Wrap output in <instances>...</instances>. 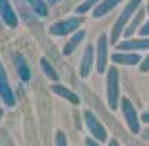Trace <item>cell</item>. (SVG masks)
Wrapping results in <instances>:
<instances>
[{
    "mask_svg": "<svg viewBox=\"0 0 149 146\" xmlns=\"http://www.w3.org/2000/svg\"><path fill=\"white\" fill-rule=\"evenodd\" d=\"M142 0H130L127 3V6L123 8L121 14L118 16V18L116 20V23L111 28V44H117V41L120 40V37L124 34L125 27L128 25V23L132 20L134 14L138 11V8L141 6Z\"/></svg>",
    "mask_w": 149,
    "mask_h": 146,
    "instance_id": "obj_1",
    "label": "cell"
},
{
    "mask_svg": "<svg viewBox=\"0 0 149 146\" xmlns=\"http://www.w3.org/2000/svg\"><path fill=\"white\" fill-rule=\"evenodd\" d=\"M107 87H106V94H107L108 107L116 111L118 108V101H120V72L116 66H110L107 72Z\"/></svg>",
    "mask_w": 149,
    "mask_h": 146,
    "instance_id": "obj_2",
    "label": "cell"
},
{
    "mask_svg": "<svg viewBox=\"0 0 149 146\" xmlns=\"http://www.w3.org/2000/svg\"><path fill=\"white\" fill-rule=\"evenodd\" d=\"M83 24V18L77 16H72L65 20H59L49 27V34L55 37H65L68 34L76 33L77 28Z\"/></svg>",
    "mask_w": 149,
    "mask_h": 146,
    "instance_id": "obj_3",
    "label": "cell"
},
{
    "mask_svg": "<svg viewBox=\"0 0 149 146\" xmlns=\"http://www.w3.org/2000/svg\"><path fill=\"white\" fill-rule=\"evenodd\" d=\"M84 124L87 127V129L90 132V135L99 142H106L107 140V129L103 127V124L99 121V118L91 113L90 110H84L83 113Z\"/></svg>",
    "mask_w": 149,
    "mask_h": 146,
    "instance_id": "obj_4",
    "label": "cell"
},
{
    "mask_svg": "<svg viewBox=\"0 0 149 146\" xmlns=\"http://www.w3.org/2000/svg\"><path fill=\"white\" fill-rule=\"evenodd\" d=\"M120 106H121V111H123L124 120L127 122L130 131L132 133H139L141 125H139V118H138V114H136V110H135L134 104L127 97H123Z\"/></svg>",
    "mask_w": 149,
    "mask_h": 146,
    "instance_id": "obj_5",
    "label": "cell"
},
{
    "mask_svg": "<svg viewBox=\"0 0 149 146\" xmlns=\"http://www.w3.org/2000/svg\"><path fill=\"white\" fill-rule=\"evenodd\" d=\"M0 98H1V101L7 107H10V108H13L17 103L14 91H13L11 86H10V81H8L6 67L3 66L1 62H0Z\"/></svg>",
    "mask_w": 149,
    "mask_h": 146,
    "instance_id": "obj_6",
    "label": "cell"
},
{
    "mask_svg": "<svg viewBox=\"0 0 149 146\" xmlns=\"http://www.w3.org/2000/svg\"><path fill=\"white\" fill-rule=\"evenodd\" d=\"M96 49H97L96 51V67H97V72L101 74L107 69V59H108V38L106 33L100 34Z\"/></svg>",
    "mask_w": 149,
    "mask_h": 146,
    "instance_id": "obj_7",
    "label": "cell"
},
{
    "mask_svg": "<svg viewBox=\"0 0 149 146\" xmlns=\"http://www.w3.org/2000/svg\"><path fill=\"white\" fill-rule=\"evenodd\" d=\"M0 17L3 23L10 28H16L18 25V17L8 0H0Z\"/></svg>",
    "mask_w": 149,
    "mask_h": 146,
    "instance_id": "obj_8",
    "label": "cell"
},
{
    "mask_svg": "<svg viewBox=\"0 0 149 146\" xmlns=\"http://www.w3.org/2000/svg\"><path fill=\"white\" fill-rule=\"evenodd\" d=\"M116 47L118 51H145L149 49V38H127Z\"/></svg>",
    "mask_w": 149,
    "mask_h": 146,
    "instance_id": "obj_9",
    "label": "cell"
},
{
    "mask_svg": "<svg viewBox=\"0 0 149 146\" xmlns=\"http://www.w3.org/2000/svg\"><path fill=\"white\" fill-rule=\"evenodd\" d=\"M93 59H94V48L93 45L89 44L84 52L82 55V62H80V67H79V74L82 79H86L91 72V67H93Z\"/></svg>",
    "mask_w": 149,
    "mask_h": 146,
    "instance_id": "obj_10",
    "label": "cell"
},
{
    "mask_svg": "<svg viewBox=\"0 0 149 146\" xmlns=\"http://www.w3.org/2000/svg\"><path fill=\"white\" fill-rule=\"evenodd\" d=\"M111 60L117 65L136 66L138 63H141V55L132 52H117L111 55Z\"/></svg>",
    "mask_w": 149,
    "mask_h": 146,
    "instance_id": "obj_11",
    "label": "cell"
},
{
    "mask_svg": "<svg viewBox=\"0 0 149 146\" xmlns=\"http://www.w3.org/2000/svg\"><path fill=\"white\" fill-rule=\"evenodd\" d=\"M13 58H14V66H16V70L20 79L23 81H30L31 80V70H30V66L27 63L24 55L20 52H16Z\"/></svg>",
    "mask_w": 149,
    "mask_h": 146,
    "instance_id": "obj_12",
    "label": "cell"
},
{
    "mask_svg": "<svg viewBox=\"0 0 149 146\" xmlns=\"http://www.w3.org/2000/svg\"><path fill=\"white\" fill-rule=\"evenodd\" d=\"M121 1H124V0H101L93 10V17L94 18H101L103 16L108 14L111 10H114Z\"/></svg>",
    "mask_w": 149,
    "mask_h": 146,
    "instance_id": "obj_13",
    "label": "cell"
},
{
    "mask_svg": "<svg viewBox=\"0 0 149 146\" xmlns=\"http://www.w3.org/2000/svg\"><path fill=\"white\" fill-rule=\"evenodd\" d=\"M51 90H52L56 96L65 98L66 101L72 103V104H79V103H80V98L77 97L72 90H69L68 87L62 86V84H52V86H51Z\"/></svg>",
    "mask_w": 149,
    "mask_h": 146,
    "instance_id": "obj_14",
    "label": "cell"
},
{
    "mask_svg": "<svg viewBox=\"0 0 149 146\" xmlns=\"http://www.w3.org/2000/svg\"><path fill=\"white\" fill-rule=\"evenodd\" d=\"M143 16H145V10H143V8H138L136 14H134L132 20H131V21L128 23V25L125 27V30H124V37L125 38H130L131 35L135 34V31L139 28L142 20H143Z\"/></svg>",
    "mask_w": 149,
    "mask_h": 146,
    "instance_id": "obj_15",
    "label": "cell"
},
{
    "mask_svg": "<svg viewBox=\"0 0 149 146\" xmlns=\"http://www.w3.org/2000/svg\"><path fill=\"white\" fill-rule=\"evenodd\" d=\"M84 37H86V31H84V30L76 31V33L70 37V40L66 42V45L63 47V55H66V56L68 55H70L74 49L80 45V42L84 40Z\"/></svg>",
    "mask_w": 149,
    "mask_h": 146,
    "instance_id": "obj_16",
    "label": "cell"
},
{
    "mask_svg": "<svg viewBox=\"0 0 149 146\" xmlns=\"http://www.w3.org/2000/svg\"><path fill=\"white\" fill-rule=\"evenodd\" d=\"M27 3L35 14H38L40 17L48 16V7L44 0H27Z\"/></svg>",
    "mask_w": 149,
    "mask_h": 146,
    "instance_id": "obj_17",
    "label": "cell"
},
{
    "mask_svg": "<svg viewBox=\"0 0 149 146\" xmlns=\"http://www.w3.org/2000/svg\"><path fill=\"white\" fill-rule=\"evenodd\" d=\"M41 67H42V72L45 73V76L52 81H58L59 80V76L56 70L54 69V66L51 65V62H48L47 58H41Z\"/></svg>",
    "mask_w": 149,
    "mask_h": 146,
    "instance_id": "obj_18",
    "label": "cell"
},
{
    "mask_svg": "<svg viewBox=\"0 0 149 146\" xmlns=\"http://www.w3.org/2000/svg\"><path fill=\"white\" fill-rule=\"evenodd\" d=\"M101 0H84L83 3H80L77 7H76V13L77 14H84V13H87V11H90L91 8H94L97 4H99Z\"/></svg>",
    "mask_w": 149,
    "mask_h": 146,
    "instance_id": "obj_19",
    "label": "cell"
},
{
    "mask_svg": "<svg viewBox=\"0 0 149 146\" xmlns=\"http://www.w3.org/2000/svg\"><path fill=\"white\" fill-rule=\"evenodd\" d=\"M55 146H68V138L63 131H56V135H55Z\"/></svg>",
    "mask_w": 149,
    "mask_h": 146,
    "instance_id": "obj_20",
    "label": "cell"
},
{
    "mask_svg": "<svg viewBox=\"0 0 149 146\" xmlns=\"http://www.w3.org/2000/svg\"><path fill=\"white\" fill-rule=\"evenodd\" d=\"M139 70H141L142 73L149 72V54L145 56V59L141 62V65H139Z\"/></svg>",
    "mask_w": 149,
    "mask_h": 146,
    "instance_id": "obj_21",
    "label": "cell"
},
{
    "mask_svg": "<svg viewBox=\"0 0 149 146\" xmlns=\"http://www.w3.org/2000/svg\"><path fill=\"white\" fill-rule=\"evenodd\" d=\"M139 35H143V37L149 35V21L148 23H145V24L141 27V30H139Z\"/></svg>",
    "mask_w": 149,
    "mask_h": 146,
    "instance_id": "obj_22",
    "label": "cell"
},
{
    "mask_svg": "<svg viewBox=\"0 0 149 146\" xmlns=\"http://www.w3.org/2000/svg\"><path fill=\"white\" fill-rule=\"evenodd\" d=\"M86 146H100V143L94 138H86Z\"/></svg>",
    "mask_w": 149,
    "mask_h": 146,
    "instance_id": "obj_23",
    "label": "cell"
},
{
    "mask_svg": "<svg viewBox=\"0 0 149 146\" xmlns=\"http://www.w3.org/2000/svg\"><path fill=\"white\" fill-rule=\"evenodd\" d=\"M108 146H120V143H118V140H116V139H110Z\"/></svg>",
    "mask_w": 149,
    "mask_h": 146,
    "instance_id": "obj_24",
    "label": "cell"
},
{
    "mask_svg": "<svg viewBox=\"0 0 149 146\" xmlns=\"http://www.w3.org/2000/svg\"><path fill=\"white\" fill-rule=\"evenodd\" d=\"M142 121L149 122V114H143V115H142Z\"/></svg>",
    "mask_w": 149,
    "mask_h": 146,
    "instance_id": "obj_25",
    "label": "cell"
},
{
    "mask_svg": "<svg viewBox=\"0 0 149 146\" xmlns=\"http://www.w3.org/2000/svg\"><path fill=\"white\" fill-rule=\"evenodd\" d=\"M1 118H3V111L0 110V122H1Z\"/></svg>",
    "mask_w": 149,
    "mask_h": 146,
    "instance_id": "obj_26",
    "label": "cell"
},
{
    "mask_svg": "<svg viewBox=\"0 0 149 146\" xmlns=\"http://www.w3.org/2000/svg\"><path fill=\"white\" fill-rule=\"evenodd\" d=\"M146 11L149 13V1H148V6H146Z\"/></svg>",
    "mask_w": 149,
    "mask_h": 146,
    "instance_id": "obj_27",
    "label": "cell"
}]
</instances>
